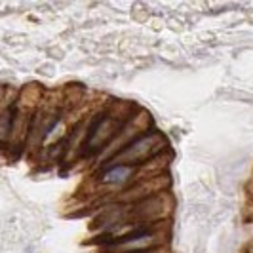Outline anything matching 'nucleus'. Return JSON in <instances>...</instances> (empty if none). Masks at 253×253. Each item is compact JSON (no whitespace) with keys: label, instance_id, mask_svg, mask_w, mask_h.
Wrapping results in <instances>:
<instances>
[{"label":"nucleus","instance_id":"9","mask_svg":"<svg viewBox=\"0 0 253 253\" xmlns=\"http://www.w3.org/2000/svg\"><path fill=\"white\" fill-rule=\"evenodd\" d=\"M15 101H17V91L13 89H6L4 95L0 97V147H8L10 143Z\"/></svg>","mask_w":253,"mask_h":253},{"label":"nucleus","instance_id":"8","mask_svg":"<svg viewBox=\"0 0 253 253\" xmlns=\"http://www.w3.org/2000/svg\"><path fill=\"white\" fill-rule=\"evenodd\" d=\"M168 187H169V177L168 175H156V177L151 179H143L139 183L124 189L122 192H118L114 196V202L131 206V204H137L141 200H147L154 194L162 192V190H168Z\"/></svg>","mask_w":253,"mask_h":253},{"label":"nucleus","instance_id":"5","mask_svg":"<svg viewBox=\"0 0 253 253\" xmlns=\"http://www.w3.org/2000/svg\"><path fill=\"white\" fill-rule=\"evenodd\" d=\"M151 127H152L151 114L147 113L145 109H139V107H137V109L133 111V114L127 118V122L124 124V127L118 131V135H116V137L109 143V147L95 158V166L101 168V166L109 164L114 156L124 151L135 137H139L141 133H145V131L151 129Z\"/></svg>","mask_w":253,"mask_h":253},{"label":"nucleus","instance_id":"1","mask_svg":"<svg viewBox=\"0 0 253 253\" xmlns=\"http://www.w3.org/2000/svg\"><path fill=\"white\" fill-rule=\"evenodd\" d=\"M135 109L137 107L133 103L124 101V99H111L109 103L101 105L89 122L88 133L78 158L80 160L97 158L109 147V143L118 135V131L124 127L127 118L133 114Z\"/></svg>","mask_w":253,"mask_h":253},{"label":"nucleus","instance_id":"4","mask_svg":"<svg viewBox=\"0 0 253 253\" xmlns=\"http://www.w3.org/2000/svg\"><path fill=\"white\" fill-rule=\"evenodd\" d=\"M169 242V221L164 223H154V225H145L139 228L133 236H127L124 240H118L114 244L105 246L103 253H141L166 248Z\"/></svg>","mask_w":253,"mask_h":253},{"label":"nucleus","instance_id":"7","mask_svg":"<svg viewBox=\"0 0 253 253\" xmlns=\"http://www.w3.org/2000/svg\"><path fill=\"white\" fill-rule=\"evenodd\" d=\"M137 177V166L126 164H107L99 168V173L95 177V185L99 190H109L111 196L131 187Z\"/></svg>","mask_w":253,"mask_h":253},{"label":"nucleus","instance_id":"2","mask_svg":"<svg viewBox=\"0 0 253 253\" xmlns=\"http://www.w3.org/2000/svg\"><path fill=\"white\" fill-rule=\"evenodd\" d=\"M42 95H44V89L38 84H27L21 91H17L12 135H10V143H8V149L12 152H19L27 145L31 124H33V118H35Z\"/></svg>","mask_w":253,"mask_h":253},{"label":"nucleus","instance_id":"6","mask_svg":"<svg viewBox=\"0 0 253 253\" xmlns=\"http://www.w3.org/2000/svg\"><path fill=\"white\" fill-rule=\"evenodd\" d=\"M175 208V200L169 194V190H162L147 200L131 204L127 210L126 223H143V225H154L164 223L171 217V211Z\"/></svg>","mask_w":253,"mask_h":253},{"label":"nucleus","instance_id":"10","mask_svg":"<svg viewBox=\"0 0 253 253\" xmlns=\"http://www.w3.org/2000/svg\"><path fill=\"white\" fill-rule=\"evenodd\" d=\"M141 253H169L168 248H158V250H151V252H141Z\"/></svg>","mask_w":253,"mask_h":253},{"label":"nucleus","instance_id":"3","mask_svg":"<svg viewBox=\"0 0 253 253\" xmlns=\"http://www.w3.org/2000/svg\"><path fill=\"white\" fill-rule=\"evenodd\" d=\"M162 151H169L166 135L152 126L139 137L131 141L120 154H116L109 164H126V166H143L151 162L152 158L160 156ZM107 166V164H105Z\"/></svg>","mask_w":253,"mask_h":253}]
</instances>
